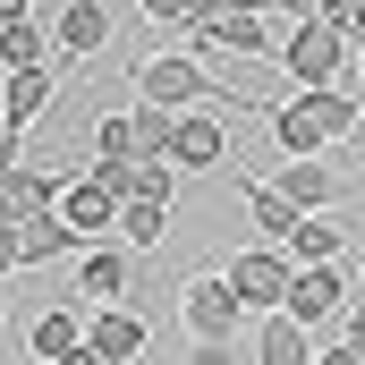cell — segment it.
Segmentation results:
<instances>
[{"label":"cell","mask_w":365,"mask_h":365,"mask_svg":"<svg viewBox=\"0 0 365 365\" xmlns=\"http://www.w3.org/2000/svg\"><path fill=\"white\" fill-rule=\"evenodd\" d=\"M264 60V51H280V34L264 26V0H195V26H187V60Z\"/></svg>","instance_id":"1"},{"label":"cell","mask_w":365,"mask_h":365,"mask_svg":"<svg viewBox=\"0 0 365 365\" xmlns=\"http://www.w3.org/2000/svg\"><path fill=\"white\" fill-rule=\"evenodd\" d=\"M128 93L179 119V110H204V102H230V77H212V68L187 60V51H145V60L128 68Z\"/></svg>","instance_id":"2"},{"label":"cell","mask_w":365,"mask_h":365,"mask_svg":"<svg viewBox=\"0 0 365 365\" xmlns=\"http://www.w3.org/2000/svg\"><path fill=\"white\" fill-rule=\"evenodd\" d=\"M272 60L289 68V86H297V93H314V86H340L357 51L340 43V26H323V17H314V26H289V34H280Z\"/></svg>","instance_id":"3"},{"label":"cell","mask_w":365,"mask_h":365,"mask_svg":"<svg viewBox=\"0 0 365 365\" xmlns=\"http://www.w3.org/2000/svg\"><path fill=\"white\" fill-rule=\"evenodd\" d=\"M179 323L195 331V349H230V340L247 331V306L230 297V280H221V272H195V280L179 289Z\"/></svg>","instance_id":"4"},{"label":"cell","mask_w":365,"mask_h":365,"mask_svg":"<svg viewBox=\"0 0 365 365\" xmlns=\"http://www.w3.org/2000/svg\"><path fill=\"white\" fill-rule=\"evenodd\" d=\"M289 272H297V264H289L280 247H247V255H230V264H221V280H230V297H238V306H247L255 323L289 306Z\"/></svg>","instance_id":"5"},{"label":"cell","mask_w":365,"mask_h":365,"mask_svg":"<svg viewBox=\"0 0 365 365\" xmlns=\"http://www.w3.org/2000/svg\"><path fill=\"white\" fill-rule=\"evenodd\" d=\"M162 162H170L179 179H204V170H230L238 153H230V128H221L212 110H179V119H170V145H162Z\"/></svg>","instance_id":"6"},{"label":"cell","mask_w":365,"mask_h":365,"mask_svg":"<svg viewBox=\"0 0 365 365\" xmlns=\"http://www.w3.org/2000/svg\"><path fill=\"white\" fill-rule=\"evenodd\" d=\"M297 331H314V323H340L349 314V272L340 264H306V272H289V306H280Z\"/></svg>","instance_id":"7"},{"label":"cell","mask_w":365,"mask_h":365,"mask_svg":"<svg viewBox=\"0 0 365 365\" xmlns=\"http://www.w3.org/2000/svg\"><path fill=\"white\" fill-rule=\"evenodd\" d=\"M264 187H272L289 212H331V204L349 195V179H340V170H331L323 153H314V162H280V170H272Z\"/></svg>","instance_id":"8"},{"label":"cell","mask_w":365,"mask_h":365,"mask_svg":"<svg viewBox=\"0 0 365 365\" xmlns=\"http://www.w3.org/2000/svg\"><path fill=\"white\" fill-rule=\"evenodd\" d=\"M60 187H68V170H60V162H17V170L0 179V221L17 230V221L51 212V204H60Z\"/></svg>","instance_id":"9"},{"label":"cell","mask_w":365,"mask_h":365,"mask_svg":"<svg viewBox=\"0 0 365 365\" xmlns=\"http://www.w3.org/2000/svg\"><path fill=\"white\" fill-rule=\"evenodd\" d=\"M145 340H153V331H145L136 306H93V314H86V349H93L102 365H136V357H145Z\"/></svg>","instance_id":"10"},{"label":"cell","mask_w":365,"mask_h":365,"mask_svg":"<svg viewBox=\"0 0 365 365\" xmlns=\"http://www.w3.org/2000/svg\"><path fill=\"white\" fill-rule=\"evenodd\" d=\"M128 280H136V264H128L119 238H102V247L77 255V297H93V306H128Z\"/></svg>","instance_id":"11"},{"label":"cell","mask_w":365,"mask_h":365,"mask_svg":"<svg viewBox=\"0 0 365 365\" xmlns=\"http://www.w3.org/2000/svg\"><path fill=\"white\" fill-rule=\"evenodd\" d=\"M51 212H60V221H68V230H77L86 247H102V238H119V204H110V195H102L93 179H68Z\"/></svg>","instance_id":"12"},{"label":"cell","mask_w":365,"mask_h":365,"mask_svg":"<svg viewBox=\"0 0 365 365\" xmlns=\"http://www.w3.org/2000/svg\"><path fill=\"white\" fill-rule=\"evenodd\" d=\"M51 43H60L68 60H93V51L110 43V0H60V17H51Z\"/></svg>","instance_id":"13"},{"label":"cell","mask_w":365,"mask_h":365,"mask_svg":"<svg viewBox=\"0 0 365 365\" xmlns=\"http://www.w3.org/2000/svg\"><path fill=\"white\" fill-rule=\"evenodd\" d=\"M51 68H26V77H9V86H0V136H17V145H26V128H34V119H43V110H51Z\"/></svg>","instance_id":"14"},{"label":"cell","mask_w":365,"mask_h":365,"mask_svg":"<svg viewBox=\"0 0 365 365\" xmlns=\"http://www.w3.org/2000/svg\"><path fill=\"white\" fill-rule=\"evenodd\" d=\"M68 255H86V238L60 221V212H34V221H17V264L34 272V264H68Z\"/></svg>","instance_id":"15"},{"label":"cell","mask_w":365,"mask_h":365,"mask_svg":"<svg viewBox=\"0 0 365 365\" xmlns=\"http://www.w3.org/2000/svg\"><path fill=\"white\" fill-rule=\"evenodd\" d=\"M77 340H86V314H77V306H43V314L26 323V365H60Z\"/></svg>","instance_id":"16"},{"label":"cell","mask_w":365,"mask_h":365,"mask_svg":"<svg viewBox=\"0 0 365 365\" xmlns=\"http://www.w3.org/2000/svg\"><path fill=\"white\" fill-rule=\"evenodd\" d=\"M297 110L323 128V145H340V136H357V119H365V93L349 86H314V93H297Z\"/></svg>","instance_id":"17"},{"label":"cell","mask_w":365,"mask_h":365,"mask_svg":"<svg viewBox=\"0 0 365 365\" xmlns=\"http://www.w3.org/2000/svg\"><path fill=\"white\" fill-rule=\"evenodd\" d=\"M340 247H349V230H340L331 212H306V221L289 230V247H280V255L306 272V264H340Z\"/></svg>","instance_id":"18"},{"label":"cell","mask_w":365,"mask_h":365,"mask_svg":"<svg viewBox=\"0 0 365 365\" xmlns=\"http://www.w3.org/2000/svg\"><path fill=\"white\" fill-rule=\"evenodd\" d=\"M230 179H238V195H247V212H255V230H264V247H289V230H297L306 212H289V204H280L272 187H264V179H247L238 162H230Z\"/></svg>","instance_id":"19"},{"label":"cell","mask_w":365,"mask_h":365,"mask_svg":"<svg viewBox=\"0 0 365 365\" xmlns=\"http://www.w3.org/2000/svg\"><path fill=\"white\" fill-rule=\"evenodd\" d=\"M255 365H314V331H297L289 314L255 323Z\"/></svg>","instance_id":"20"},{"label":"cell","mask_w":365,"mask_h":365,"mask_svg":"<svg viewBox=\"0 0 365 365\" xmlns=\"http://www.w3.org/2000/svg\"><path fill=\"white\" fill-rule=\"evenodd\" d=\"M264 119H272V145L289 153V162H314V153H331V145H323V128H314V119L297 110V93H289V102H272Z\"/></svg>","instance_id":"21"},{"label":"cell","mask_w":365,"mask_h":365,"mask_svg":"<svg viewBox=\"0 0 365 365\" xmlns=\"http://www.w3.org/2000/svg\"><path fill=\"white\" fill-rule=\"evenodd\" d=\"M43 51H51V26H43V17H17V26H0V68H9V77L43 68Z\"/></svg>","instance_id":"22"},{"label":"cell","mask_w":365,"mask_h":365,"mask_svg":"<svg viewBox=\"0 0 365 365\" xmlns=\"http://www.w3.org/2000/svg\"><path fill=\"white\" fill-rule=\"evenodd\" d=\"M162 238H170V212L162 204H119V247L128 255H153Z\"/></svg>","instance_id":"23"},{"label":"cell","mask_w":365,"mask_h":365,"mask_svg":"<svg viewBox=\"0 0 365 365\" xmlns=\"http://www.w3.org/2000/svg\"><path fill=\"white\" fill-rule=\"evenodd\" d=\"M93 162H136V128H128V110H102V119H93Z\"/></svg>","instance_id":"24"},{"label":"cell","mask_w":365,"mask_h":365,"mask_svg":"<svg viewBox=\"0 0 365 365\" xmlns=\"http://www.w3.org/2000/svg\"><path fill=\"white\" fill-rule=\"evenodd\" d=\"M128 128H136V162H162V145H170V110L128 102Z\"/></svg>","instance_id":"25"},{"label":"cell","mask_w":365,"mask_h":365,"mask_svg":"<svg viewBox=\"0 0 365 365\" xmlns=\"http://www.w3.org/2000/svg\"><path fill=\"white\" fill-rule=\"evenodd\" d=\"M128 204H162V212H170V204H179V170H170V162H136V195H128Z\"/></svg>","instance_id":"26"},{"label":"cell","mask_w":365,"mask_h":365,"mask_svg":"<svg viewBox=\"0 0 365 365\" xmlns=\"http://www.w3.org/2000/svg\"><path fill=\"white\" fill-rule=\"evenodd\" d=\"M86 179L102 187V195H110V204H128V195H136V162H93Z\"/></svg>","instance_id":"27"},{"label":"cell","mask_w":365,"mask_h":365,"mask_svg":"<svg viewBox=\"0 0 365 365\" xmlns=\"http://www.w3.org/2000/svg\"><path fill=\"white\" fill-rule=\"evenodd\" d=\"M136 9H145V26H195V0H136Z\"/></svg>","instance_id":"28"},{"label":"cell","mask_w":365,"mask_h":365,"mask_svg":"<svg viewBox=\"0 0 365 365\" xmlns=\"http://www.w3.org/2000/svg\"><path fill=\"white\" fill-rule=\"evenodd\" d=\"M264 17H289V26H314L323 0H264Z\"/></svg>","instance_id":"29"},{"label":"cell","mask_w":365,"mask_h":365,"mask_svg":"<svg viewBox=\"0 0 365 365\" xmlns=\"http://www.w3.org/2000/svg\"><path fill=\"white\" fill-rule=\"evenodd\" d=\"M9 272H26V264H17V230L0 221V280H9Z\"/></svg>","instance_id":"30"},{"label":"cell","mask_w":365,"mask_h":365,"mask_svg":"<svg viewBox=\"0 0 365 365\" xmlns=\"http://www.w3.org/2000/svg\"><path fill=\"white\" fill-rule=\"evenodd\" d=\"M17 162H26V145H17V136H0V179H9Z\"/></svg>","instance_id":"31"},{"label":"cell","mask_w":365,"mask_h":365,"mask_svg":"<svg viewBox=\"0 0 365 365\" xmlns=\"http://www.w3.org/2000/svg\"><path fill=\"white\" fill-rule=\"evenodd\" d=\"M17 17H34V0H0V26H17Z\"/></svg>","instance_id":"32"},{"label":"cell","mask_w":365,"mask_h":365,"mask_svg":"<svg viewBox=\"0 0 365 365\" xmlns=\"http://www.w3.org/2000/svg\"><path fill=\"white\" fill-rule=\"evenodd\" d=\"M314 365H357V349H314Z\"/></svg>","instance_id":"33"},{"label":"cell","mask_w":365,"mask_h":365,"mask_svg":"<svg viewBox=\"0 0 365 365\" xmlns=\"http://www.w3.org/2000/svg\"><path fill=\"white\" fill-rule=\"evenodd\" d=\"M60 365H102V357H93V349H86V340H77V349H68V357H60Z\"/></svg>","instance_id":"34"},{"label":"cell","mask_w":365,"mask_h":365,"mask_svg":"<svg viewBox=\"0 0 365 365\" xmlns=\"http://www.w3.org/2000/svg\"><path fill=\"white\" fill-rule=\"evenodd\" d=\"M195 365H230V349H195Z\"/></svg>","instance_id":"35"},{"label":"cell","mask_w":365,"mask_h":365,"mask_svg":"<svg viewBox=\"0 0 365 365\" xmlns=\"http://www.w3.org/2000/svg\"><path fill=\"white\" fill-rule=\"evenodd\" d=\"M0 323H9V280H0Z\"/></svg>","instance_id":"36"},{"label":"cell","mask_w":365,"mask_h":365,"mask_svg":"<svg viewBox=\"0 0 365 365\" xmlns=\"http://www.w3.org/2000/svg\"><path fill=\"white\" fill-rule=\"evenodd\" d=\"M357 86H365V51H357Z\"/></svg>","instance_id":"37"},{"label":"cell","mask_w":365,"mask_h":365,"mask_svg":"<svg viewBox=\"0 0 365 365\" xmlns=\"http://www.w3.org/2000/svg\"><path fill=\"white\" fill-rule=\"evenodd\" d=\"M357 297H365V289H357Z\"/></svg>","instance_id":"38"}]
</instances>
